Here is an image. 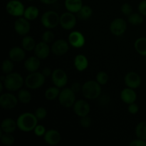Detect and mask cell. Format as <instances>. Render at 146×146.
<instances>
[{
	"mask_svg": "<svg viewBox=\"0 0 146 146\" xmlns=\"http://www.w3.org/2000/svg\"><path fill=\"white\" fill-rule=\"evenodd\" d=\"M36 116L31 113H25L20 115L17 119V127L24 132H30L34 130L37 125Z\"/></svg>",
	"mask_w": 146,
	"mask_h": 146,
	"instance_id": "6da1fadb",
	"label": "cell"
},
{
	"mask_svg": "<svg viewBox=\"0 0 146 146\" xmlns=\"http://www.w3.org/2000/svg\"><path fill=\"white\" fill-rule=\"evenodd\" d=\"M4 83V86L8 91H16L22 87L24 80L18 73H9L5 76Z\"/></svg>",
	"mask_w": 146,
	"mask_h": 146,
	"instance_id": "7a4b0ae2",
	"label": "cell"
},
{
	"mask_svg": "<svg viewBox=\"0 0 146 146\" xmlns=\"http://www.w3.org/2000/svg\"><path fill=\"white\" fill-rule=\"evenodd\" d=\"M82 93L84 97L88 99H96L101 93V87L99 83L94 81H88L82 86Z\"/></svg>",
	"mask_w": 146,
	"mask_h": 146,
	"instance_id": "3957f363",
	"label": "cell"
},
{
	"mask_svg": "<svg viewBox=\"0 0 146 146\" xmlns=\"http://www.w3.org/2000/svg\"><path fill=\"white\" fill-rule=\"evenodd\" d=\"M45 82V76L41 73L32 72L27 76L25 80L26 86L30 89H37Z\"/></svg>",
	"mask_w": 146,
	"mask_h": 146,
	"instance_id": "277c9868",
	"label": "cell"
},
{
	"mask_svg": "<svg viewBox=\"0 0 146 146\" xmlns=\"http://www.w3.org/2000/svg\"><path fill=\"white\" fill-rule=\"evenodd\" d=\"M75 93L71 88H64L60 92L58 101L62 106L70 108L75 104Z\"/></svg>",
	"mask_w": 146,
	"mask_h": 146,
	"instance_id": "5b68a950",
	"label": "cell"
},
{
	"mask_svg": "<svg viewBox=\"0 0 146 146\" xmlns=\"http://www.w3.org/2000/svg\"><path fill=\"white\" fill-rule=\"evenodd\" d=\"M41 21L43 26L46 28L53 29L57 27L58 23H60V17L55 11H48L43 14Z\"/></svg>",
	"mask_w": 146,
	"mask_h": 146,
	"instance_id": "8992f818",
	"label": "cell"
},
{
	"mask_svg": "<svg viewBox=\"0 0 146 146\" xmlns=\"http://www.w3.org/2000/svg\"><path fill=\"white\" fill-rule=\"evenodd\" d=\"M7 12L14 17H21L24 14V7L22 3L17 0L9 1L6 7Z\"/></svg>",
	"mask_w": 146,
	"mask_h": 146,
	"instance_id": "52a82bcc",
	"label": "cell"
},
{
	"mask_svg": "<svg viewBox=\"0 0 146 146\" xmlns=\"http://www.w3.org/2000/svg\"><path fill=\"white\" fill-rule=\"evenodd\" d=\"M51 78L54 85L58 88L64 87L68 81L66 74L61 69L54 70L51 74Z\"/></svg>",
	"mask_w": 146,
	"mask_h": 146,
	"instance_id": "ba28073f",
	"label": "cell"
},
{
	"mask_svg": "<svg viewBox=\"0 0 146 146\" xmlns=\"http://www.w3.org/2000/svg\"><path fill=\"white\" fill-rule=\"evenodd\" d=\"M127 28L125 20L121 18H117L111 22L110 29L111 33L115 36H121L124 34Z\"/></svg>",
	"mask_w": 146,
	"mask_h": 146,
	"instance_id": "9c48e42d",
	"label": "cell"
},
{
	"mask_svg": "<svg viewBox=\"0 0 146 146\" xmlns=\"http://www.w3.org/2000/svg\"><path fill=\"white\" fill-rule=\"evenodd\" d=\"M76 24V19L71 12H65L60 17V24L66 30L72 29Z\"/></svg>",
	"mask_w": 146,
	"mask_h": 146,
	"instance_id": "30bf717a",
	"label": "cell"
},
{
	"mask_svg": "<svg viewBox=\"0 0 146 146\" xmlns=\"http://www.w3.org/2000/svg\"><path fill=\"white\" fill-rule=\"evenodd\" d=\"M0 105L7 110L12 109L17 105V98L11 94H4L0 97Z\"/></svg>",
	"mask_w": 146,
	"mask_h": 146,
	"instance_id": "8fae6325",
	"label": "cell"
},
{
	"mask_svg": "<svg viewBox=\"0 0 146 146\" xmlns=\"http://www.w3.org/2000/svg\"><path fill=\"white\" fill-rule=\"evenodd\" d=\"M90 106L84 100H78L76 101L74 105V111L77 115L80 117L86 116L90 112Z\"/></svg>",
	"mask_w": 146,
	"mask_h": 146,
	"instance_id": "7c38bea8",
	"label": "cell"
},
{
	"mask_svg": "<svg viewBox=\"0 0 146 146\" xmlns=\"http://www.w3.org/2000/svg\"><path fill=\"white\" fill-rule=\"evenodd\" d=\"M14 29L19 35H26L30 31V24L26 18H19L14 23Z\"/></svg>",
	"mask_w": 146,
	"mask_h": 146,
	"instance_id": "4fadbf2b",
	"label": "cell"
},
{
	"mask_svg": "<svg viewBox=\"0 0 146 146\" xmlns=\"http://www.w3.org/2000/svg\"><path fill=\"white\" fill-rule=\"evenodd\" d=\"M68 41L72 46L75 48H81L85 44V38L81 33L78 31H73L68 36Z\"/></svg>",
	"mask_w": 146,
	"mask_h": 146,
	"instance_id": "5bb4252c",
	"label": "cell"
},
{
	"mask_svg": "<svg viewBox=\"0 0 146 146\" xmlns=\"http://www.w3.org/2000/svg\"><path fill=\"white\" fill-rule=\"evenodd\" d=\"M68 49H69V46H68V43L62 39L57 40L51 47L52 52L57 56L64 55L66 54Z\"/></svg>",
	"mask_w": 146,
	"mask_h": 146,
	"instance_id": "9a60e30c",
	"label": "cell"
},
{
	"mask_svg": "<svg viewBox=\"0 0 146 146\" xmlns=\"http://www.w3.org/2000/svg\"><path fill=\"white\" fill-rule=\"evenodd\" d=\"M125 83L129 88H137L141 84V76L135 72H129L125 76Z\"/></svg>",
	"mask_w": 146,
	"mask_h": 146,
	"instance_id": "2e32d148",
	"label": "cell"
},
{
	"mask_svg": "<svg viewBox=\"0 0 146 146\" xmlns=\"http://www.w3.org/2000/svg\"><path fill=\"white\" fill-rule=\"evenodd\" d=\"M34 53L38 58H41V59H44L49 55L50 48L47 43L44 42V41L40 42L36 45L35 48H34Z\"/></svg>",
	"mask_w": 146,
	"mask_h": 146,
	"instance_id": "e0dca14e",
	"label": "cell"
},
{
	"mask_svg": "<svg viewBox=\"0 0 146 146\" xmlns=\"http://www.w3.org/2000/svg\"><path fill=\"white\" fill-rule=\"evenodd\" d=\"M44 141L51 145H56L61 141V135L55 130H49L44 134Z\"/></svg>",
	"mask_w": 146,
	"mask_h": 146,
	"instance_id": "ac0fdd59",
	"label": "cell"
},
{
	"mask_svg": "<svg viewBox=\"0 0 146 146\" xmlns=\"http://www.w3.org/2000/svg\"><path fill=\"white\" fill-rule=\"evenodd\" d=\"M121 98L124 103L127 104H131L135 103L136 101V93L131 88H125L122 91L121 94Z\"/></svg>",
	"mask_w": 146,
	"mask_h": 146,
	"instance_id": "d6986e66",
	"label": "cell"
},
{
	"mask_svg": "<svg viewBox=\"0 0 146 146\" xmlns=\"http://www.w3.org/2000/svg\"><path fill=\"white\" fill-rule=\"evenodd\" d=\"M40 64L41 63H40L39 58H38L37 56H31L29 57L25 61L24 67L29 72H36L39 68Z\"/></svg>",
	"mask_w": 146,
	"mask_h": 146,
	"instance_id": "ffe728a7",
	"label": "cell"
},
{
	"mask_svg": "<svg viewBox=\"0 0 146 146\" xmlns=\"http://www.w3.org/2000/svg\"><path fill=\"white\" fill-rule=\"evenodd\" d=\"M25 57V52L19 47H14L9 51V58L11 61L20 62Z\"/></svg>",
	"mask_w": 146,
	"mask_h": 146,
	"instance_id": "44dd1931",
	"label": "cell"
},
{
	"mask_svg": "<svg viewBox=\"0 0 146 146\" xmlns=\"http://www.w3.org/2000/svg\"><path fill=\"white\" fill-rule=\"evenodd\" d=\"M65 7L71 13H78L82 8L81 0H65Z\"/></svg>",
	"mask_w": 146,
	"mask_h": 146,
	"instance_id": "7402d4cb",
	"label": "cell"
},
{
	"mask_svg": "<svg viewBox=\"0 0 146 146\" xmlns=\"http://www.w3.org/2000/svg\"><path fill=\"white\" fill-rule=\"evenodd\" d=\"M17 126V123L11 118H6L2 121L1 125V131L4 133H11L14 132Z\"/></svg>",
	"mask_w": 146,
	"mask_h": 146,
	"instance_id": "603a6c76",
	"label": "cell"
},
{
	"mask_svg": "<svg viewBox=\"0 0 146 146\" xmlns=\"http://www.w3.org/2000/svg\"><path fill=\"white\" fill-rule=\"evenodd\" d=\"M88 61L86 57L82 54L77 55L74 59V66L79 71H83L88 67Z\"/></svg>",
	"mask_w": 146,
	"mask_h": 146,
	"instance_id": "cb8c5ba5",
	"label": "cell"
},
{
	"mask_svg": "<svg viewBox=\"0 0 146 146\" xmlns=\"http://www.w3.org/2000/svg\"><path fill=\"white\" fill-rule=\"evenodd\" d=\"M135 50L138 54L142 56H146V38L141 37L135 41L134 44Z\"/></svg>",
	"mask_w": 146,
	"mask_h": 146,
	"instance_id": "d4e9b609",
	"label": "cell"
},
{
	"mask_svg": "<svg viewBox=\"0 0 146 146\" xmlns=\"http://www.w3.org/2000/svg\"><path fill=\"white\" fill-rule=\"evenodd\" d=\"M38 9L37 7H34V6H31L29 7L27 9L24 11V17L27 19V20H34L37 18L38 16Z\"/></svg>",
	"mask_w": 146,
	"mask_h": 146,
	"instance_id": "484cf974",
	"label": "cell"
},
{
	"mask_svg": "<svg viewBox=\"0 0 146 146\" xmlns=\"http://www.w3.org/2000/svg\"><path fill=\"white\" fill-rule=\"evenodd\" d=\"M21 45L24 49L31 51L36 47V43L34 38L31 36H25L22 39Z\"/></svg>",
	"mask_w": 146,
	"mask_h": 146,
	"instance_id": "4316f807",
	"label": "cell"
},
{
	"mask_svg": "<svg viewBox=\"0 0 146 146\" xmlns=\"http://www.w3.org/2000/svg\"><path fill=\"white\" fill-rule=\"evenodd\" d=\"M135 134L138 138L146 141V121L138 124L135 128Z\"/></svg>",
	"mask_w": 146,
	"mask_h": 146,
	"instance_id": "83f0119b",
	"label": "cell"
},
{
	"mask_svg": "<svg viewBox=\"0 0 146 146\" xmlns=\"http://www.w3.org/2000/svg\"><path fill=\"white\" fill-rule=\"evenodd\" d=\"M92 9L88 6H83L82 8L78 12V18L81 19H88L89 17L92 15Z\"/></svg>",
	"mask_w": 146,
	"mask_h": 146,
	"instance_id": "f1b7e54d",
	"label": "cell"
},
{
	"mask_svg": "<svg viewBox=\"0 0 146 146\" xmlns=\"http://www.w3.org/2000/svg\"><path fill=\"white\" fill-rule=\"evenodd\" d=\"M60 92L58 87H51L48 88L45 92V97L47 100H54L59 96Z\"/></svg>",
	"mask_w": 146,
	"mask_h": 146,
	"instance_id": "f546056e",
	"label": "cell"
},
{
	"mask_svg": "<svg viewBox=\"0 0 146 146\" xmlns=\"http://www.w3.org/2000/svg\"><path fill=\"white\" fill-rule=\"evenodd\" d=\"M18 99L23 104H28L31 99V94L29 91L25 89H21L19 91Z\"/></svg>",
	"mask_w": 146,
	"mask_h": 146,
	"instance_id": "4dcf8cb0",
	"label": "cell"
},
{
	"mask_svg": "<svg viewBox=\"0 0 146 146\" xmlns=\"http://www.w3.org/2000/svg\"><path fill=\"white\" fill-rule=\"evenodd\" d=\"M128 21L133 25H140L143 22V17L141 13L140 14H131L128 17Z\"/></svg>",
	"mask_w": 146,
	"mask_h": 146,
	"instance_id": "1f68e13d",
	"label": "cell"
},
{
	"mask_svg": "<svg viewBox=\"0 0 146 146\" xmlns=\"http://www.w3.org/2000/svg\"><path fill=\"white\" fill-rule=\"evenodd\" d=\"M1 141L4 145H11L14 143V138L10 133H5L4 135H1Z\"/></svg>",
	"mask_w": 146,
	"mask_h": 146,
	"instance_id": "d6a6232c",
	"label": "cell"
},
{
	"mask_svg": "<svg viewBox=\"0 0 146 146\" xmlns=\"http://www.w3.org/2000/svg\"><path fill=\"white\" fill-rule=\"evenodd\" d=\"M96 80L101 85H105L108 81V75L104 71H101L96 75Z\"/></svg>",
	"mask_w": 146,
	"mask_h": 146,
	"instance_id": "836d02e7",
	"label": "cell"
},
{
	"mask_svg": "<svg viewBox=\"0 0 146 146\" xmlns=\"http://www.w3.org/2000/svg\"><path fill=\"white\" fill-rule=\"evenodd\" d=\"M13 68H14V65H13V63L11 62L9 60H5V61L3 62L2 68L3 72L5 73V74H9L12 71Z\"/></svg>",
	"mask_w": 146,
	"mask_h": 146,
	"instance_id": "e575fe53",
	"label": "cell"
},
{
	"mask_svg": "<svg viewBox=\"0 0 146 146\" xmlns=\"http://www.w3.org/2000/svg\"><path fill=\"white\" fill-rule=\"evenodd\" d=\"M46 110L43 108V107H40V108H37L35 112V115L36 116L38 120H43L44 118H45L46 116Z\"/></svg>",
	"mask_w": 146,
	"mask_h": 146,
	"instance_id": "d590c367",
	"label": "cell"
},
{
	"mask_svg": "<svg viewBox=\"0 0 146 146\" xmlns=\"http://www.w3.org/2000/svg\"><path fill=\"white\" fill-rule=\"evenodd\" d=\"M54 35L51 31H47L43 34L42 40L46 43H50L54 40Z\"/></svg>",
	"mask_w": 146,
	"mask_h": 146,
	"instance_id": "8d00e7d4",
	"label": "cell"
},
{
	"mask_svg": "<svg viewBox=\"0 0 146 146\" xmlns=\"http://www.w3.org/2000/svg\"><path fill=\"white\" fill-rule=\"evenodd\" d=\"M80 123L84 128H88L91 125V119L88 115L86 116L81 117V119L80 121Z\"/></svg>",
	"mask_w": 146,
	"mask_h": 146,
	"instance_id": "74e56055",
	"label": "cell"
},
{
	"mask_svg": "<svg viewBox=\"0 0 146 146\" xmlns=\"http://www.w3.org/2000/svg\"><path fill=\"white\" fill-rule=\"evenodd\" d=\"M132 11V7L129 4H128V3L123 4L122 5V7H121V11L124 14H125V15H130V14H131Z\"/></svg>",
	"mask_w": 146,
	"mask_h": 146,
	"instance_id": "f35d334b",
	"label": "cell"
},
{
	"mask_svg": "<svg viewBox=\"0 0 146 146\" xmlns=\"http://www.w3.org/2000/svg\"><path fill=\"white\" fill-rule=\"evenodd\" d=\"M34 133L37 136H42L46 133V129L43 125H38L34 128Z\"/></svg>",
	"mask_w": 146,
	"mask_h": 146,
	"instance_id": "ab89813d",
	"label": "cell"
},
{
	"mask_svg": "<svg viewBox=\"0 0 146 146\" xmlns=\"http://www.w3.org/2000/svg\"><path fill=\"white\" fill-rule=\"evenodd\" d=\"M138 10L142 15L146 16V0H143L140 3L138 6Z\"/></svg>",
	"mask_w": 146,
	"mask_h": 146,
	"instance_id": "60d3db41",
	"label": "cell"
},
{
	"mask_svg": "<svg viewBox=\"0 0 146 146\" xmlns=\"http://www.w3.org/2000/svg\"><path fill=\"white\" fill-rule=\"evenodd\" d=\"M130 145L131 146H146V142L144 140L142 139H138L134 140L132 142H131Z\"/></svg>",
	"mask_w": 146,
	"mask_h": 146,
	"instance_id": "b9f144b4",
	"label": "cell"
},
{
	"mask_svg": "<svg viewBox=\"0 0 146 146\" xmlns=\"http://www.w3.org/2000/svg\"><path fill=\"white\" fill-rule=\"evenodd\" d=\"M138 106L137 104H130V106H128V111L131 113V114H136L138 112Z\"/></svg>",
	"mask_w": 146,
	"mask_h": 146,
	"instance_id": "7bdbcfd3",
	"label": "cell"
},
{
	"mask_svg": "<svg viewBox=\"0 0 146 146\" xmlns=\"http://www.w3.org/2000/svg\"><path fill=\"white\" fill-rule=\"evenodd\" d=\"M71 89L74 91V93H77L79 91H81V90H82V87L81 86V84H80L79 83L76 82L72 85Z\"/></svg>",
	"mask_w": 146,
	"mask_h": 146,
	"instance_id": "ee69618b",
	"label": "cell"
},
{
	"mask_svg": "<svg viewBox=\"0 0 146 146\" xmlns=\"http://www.w3.org/2000/svg\"><path fill=\"white\" fill-rule=\"evenodd\" d=\"M42 74H44L45 76H50L51 74V69H50V68H46L45 69H44Z\"/></svg>",
	"mask_w": 146,
	"mask_h": 146,
	"instance_id": "f6af8a7d",
	"label": "cell"
},
{
	"mask_svg": "<svg viewBox=\"0 0 146 146\" xmlns=\"http://www.w3.org/2000/svg\"><path fill=\"white\" fill-rule=\"evenodd\" d=\"M57 0H41V2H43L44 4H52L56 1Z\"/></svg>",
	"mask_w": 146,
	"mask_h": 146,
	"instance_id": "bcb514c9",
	"label": "cell"
},
{
	"mask_svg": "<svg viewBox=\"0 0 146 146\" xmlns=\"http://www.w3.org/2000/svg\"><path fill=\"white\" fill-rule=\"evenodd\" d=\"M3 90V86H2V84H0V92H1Z\"/></svg>",
	"mask_w": 146,
	"mask_h": 146,
	"instance_id": "7dc6e473",
	"label": "cell"
},
{
	"mask_svg": "<svg viewBox=\"0 0 146 146\" xmlns=\"http://www.w3.org/2000/svg\"><path fill=\"white\" fill-rule=\"evenodd\" d=\"M29 1H33V0H29Z\"/></svg>",
	"mask_w": 146,
	"mask_h": 146,
	"instance_id": "c3c4849f",
	"label": "cell"
},
{
	"mask_svg": "<svg viewBox=\"0 0 146 146\" xmlns=\"http://www.w3.org/2000/svg\"><path fill=\"white\" fill-rule=\"evenodd\" d=\"M145 63H146V59H145Z\"/></svg>",
	"mask_w": 146,
	"mask_h": 146,
	"instance_id": "681fc988",
	"label": "cell"
}]
</instances>
